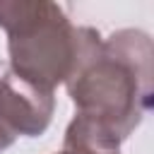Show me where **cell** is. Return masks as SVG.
<instances>
[{"label":"cell","mask_w":154,"mask_h":154,"mask_svg":"<svg viewBox=\"0 0 154 154\" xmlns=\"http://www.w3.org/2000/svg\"><path fill=\"white\" fill-rule=\"evenodd\" d=\"M152 60L154 46L144 31L123 29L99 38L65 82L77 116L128 140L152 106Z\"/></svg>","instance_id":"6da1fadb"},{"label":"cell","mask_w":154,"mask_h":154,"mask_svg":"<svg viewBox=\"0 0 154 154\" xmlns=\"http://www.w3.org/2000/svg\"><path fill=\"white\" fill-rule=\"evenodd\" d=\"M0 26L7 31L10 67L48 91L67 82L101 38L91 26H75L60 5L48 0H0Z\"/></svg>","instance_id":"7a4b0ae2"},{"label":"cell","mask_w":154,"mask_h":154,"mask_svg":"<svg viewBox=\"0 0 154 154\" xmlns=\"http://www.w3.org/2000/svg\"><path fill=\"white\" fill-rule=\"evenodd\" d=\"M53 91L22 79L0 60V152L17 137H38L53 118Z\"/></svg>","instance_id":"3957f363"},{"label":"cell","mask_w":154,"mask_h":154,"mask_svg":"<svg viewBox=\"0 0 154 154\" xmlns=\"http://www.w3.org/2000/svg\"><path fill=\"white\" fill-rule=\"evenodd\" d=\"M63 154H120V140L91 120L75 116L65 130Z\"/></svg>","instance_id":"277c9868"},{"label":"cell","mask_w":154,"mask_h":154,"mask_svg":"<svg viewBox=\"0 0 154 154\" xmlns=\"http://www.w3.org/2000/svg\"><path fill=\"white\" fill-rule=\"evenodd\" d=\"M60 154H63V152H60Z\"/></svg>","instance_id":"5b68a950"}]
</instances>
